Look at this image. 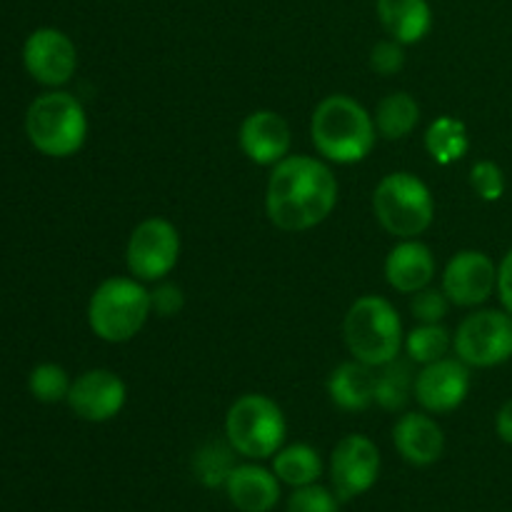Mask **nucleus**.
Returning <instances> with one entry per match:
<instances>
[{
    "mask_svg": "<svg viewBox=\"0 0 512 512\" xmlns=\"http://www.w3.org/2000/svg\"><path fill=\"white\" fill-rule=\"evenodd\" d=\"M240 148L255 165H278L290 153V128L275 110H255L240 125Z\"/></svg>",
    "mask_w": 512,
    "mask_h": 512,
    "instance_id": "nucleus-15",
    "label": "nucleus"
},
{
    "mask_svg": "<svg viewBox=\"0 0 512 512\" xmlns=\"http://www.w3.org/2000/svg\"><path fill=\"white\" fill-rule=\"evenodd\" d=\"M405 348H408V355L415 363L430 365L435 360L445 358V353L450 348V333L440 323H423L410 330L408 340H405Z\"/></svg>",
    "mask_w": 512,
    "mask_h": 512,
    "instance_id": "nucleus-25",
    "label": "nucleus"
},
{
    "mask_svg": "<svg viewBox=\"0 0 512 512\" xmlns=\"http://www.w3.org/2000/svg\"><path fill=\"white\" fill-rule=\"evenodd\" d=\"M273 473L278 475L280 483L293 485V488H303V485H313L323 473V460H320L318 450L310 448L305 443L288 445L275 453Z\"/></svg>",
    "mask_w": 512,
    "mask_h": 512,
    "instance_id": "nucleus-23",
    "label": "nucleus"
},
{
    "mask_svg": "<svg viewBox=\"0 0 512 512\" xmlns=\"http://www.w3.org/2000/svg\"><path fill=\"white\" fill-rule=\"evenodd\" d=\"M495 428H498V435L503 443L512 445V400H508V403L500 408L498 413V420H495Z\"/></svg>",
    "mask_w": 512,
    "mask_h": 512,
    "instance_id": "nucleus-34",
    "label": "nucleus"
},
{
    "mask_svg": "<svg viewBox=\"0 0 512 512\" xmlns=\"http://www.w3.org/2000/svg\"><path fill=\"white\" fill-rule=\"evenodd\" d=\"M150 310L153 298L138 278H108L90 298L88 323L105 343H128L143 330Z\"/></svg>",
    "mask_w": 512,
    "mask_h": 512,
    "instance_id": "nucleus-5",
    "label": "nucleus"
},
{
    "mask_svg": "<svg viewBox=\"0 0 512 512\" xmlns=\"http://www.w3.org/2000/svg\"><path fill=\"white\" fill-rule=\"evenodd\" d=\"M338 500V495L323 485H303L290 495L288 512H338Z\"/></svg>",
    "mask_w": 512,
    "mask_h": 512,
    "instance_id": "nucleus-28",
    "label": "nucleus"
},
{
    "mask_svg": "<svg viewBox=\"0 0 512 512\" xmlns=\"http://www.w3.org/2000/svg\"><path fill=\"white\" fill-rule=\"evenodd\" d=\"M343 333L350 355L370 368L398 360L403 348V323L393 305L378 295H363L350 305Z\"/></svg>",
    "mask_w": 512,
    "mask_h": 512,
    "instance_id": "nucleus-3",
    "label": "nucleus"
},
{
    "mask_svg": "<svg viewBox=\"0 0 512 512\" xmlns=\"http://www.w3.org/2000/svg\"><path fill=\"white\" fill-rule=\"evenodd\" d=\"M70 385L73 383H70L68 373L55 363L38 365V368H33V373H30L28 378V388L30 393H33V398L48 405L68 400Z\"/></svg>",
    "mask_w": 512,
    "mask_h": 512,
    "instance_id": "nucleus-27",
    "label": "nucleus"
},
{
    "mask_svg": "<svg viewBox=\"0 0 512 512\" xmlns=\"http://www.w3.org/2000/svg\"><path fill=\"white\" fill-rule=\"evenodd\" d=\"M288 423L275 400L268 395L250 393L235 400L225 418L228 445L250 460L273 458L285 443Z\"/></svg>",
    "mask_w": 512,
    "mask_h": 512,
    "instance_id": "nucleus-7",
    "label": "nucleus"
},
{
    "mask_svg": "<svg viewBox=\"0 0 512 512\" xmlns=\"http://www.w3.org/2000/svg\"><path fill=\"white\" fill-rule=\"evenodd\" d=\"M420 105L405 90L385 95L375 110V128L385 140H403L418 128Z\"/></svg>",
    "mask_w": 512,
    "mask_h": 512,
    "instance_id": "nucleus-21",
    "label": "nucleus"
},
{
    "mask_svg": "<svg viewBox=\"0 0 512 512\" xmlns=\"http://www.w3.org/2000/svg\"><path fill=\"white\" fill-rule=\"evenodd\" d=\"M425 148L438 165L458 163L470 150L468 128H465L463 120L443 115V118L430 123L428 133H425Z\"/></svg>",
    "mask_w": 512,
    "mask_h": 512,
    "instance_id": "nucleus-22",
    "label": "nucleus"
},
{
    "mask_svg": "<svg viewBox=\"0 0 512 512\" xmlns=\"http://www.w3.org/2000/svg\"><path fill=\"white\" fill-rule=\"evenodd\" d=\"M498 288V268L480 250H460L450 258L443 273V293L460 308L483 305Z\"/></svg>",
    "mask_w": 512,
    "mask_h": 512,
    "instance_id": "nucleus-12",
    "label": "nucleus"
},
{
    "mask_svg": "<svg viewBox=\"0 0 512 512\" xmlns=\"http://www.w3.org/2000/svg\"><path fill=\"white\" fill-rule=\"evenodd\" d=\"M328 393L338 408L350 410V413L368 410L375 403L373 368L363 365L360 360L338 365L328 380Z\"/></svg>",
    "mask_w": 512,
    "mask_h": 512,
    "instance_id": "nucleus-20",
    "label": "nucleus"
},
{
    "mask_svg": "<svg viewBox=\"0 0 512 512\" xmlns=\"http://www.w3.org/2000/svg\"><path fill=\"white\" fill-rule=\"evenodd\" d=\"M458 358L470 368H495L512 358V315L508 310H478L458 325L453 338Z\"/></svg>",
    "mask_w": 512,
    "mask_h": 512,
    "instance_id": "nucleus-8",
    "label": "nucleus"
},
{
    "mask_svg": "<svg viewBox=\"0 0 512 512\" xmlns=\"http://www.w3.org/2000/svg\"><path fill=\"white\" fill-rule=\"evenodd\" d=\"M25 133L33 148L48 158H70L88 138V115L75 95L53 90L30 103Z\"/></svg>",
    "mask_w": 512,
    "mask_h": 512,
    "instance_id": "nucleus-4",
    "label": "nucleus"
},
{
    "mask_svg": "<svg viewBox=\"0 0 512 512\" xmlns=\"http://www.w3.org/2000/svg\"><path fill=\"white\" fill-rule=\"evenodd\" d=\"M128 390L113 370H88L73 380L68 393V405L78 418L88 423H105L123 410Z\"/></svg>",
    "mask_w": 512,
    "mask_h": 512,
    "instance_id": "nucleus-14",
    "label": "nucleus"
},
{
    "mask_svg": "<svg viewBox=\"0 0 512 512\" xmlns=\"http://www.w3.org/2000/svg\"><path fill=\"white\" fill-rule=\"evenodd\" d=\"M470 185H473V190L480 198L488 200V203H495L505 193L503 168L498 163H493V160H480L470 170Z\"/></svg>",
    "mask_w": 512,
    "mask_h": 512,
    "instance_id": "nucleus-29",
    "label": "nucleus"
},
{
    "mask_svg": "<svg viewBox=\"0 0 512 512\" xmlns=\"http://www.w3.org/2000/svg\"><path fill=\"white\" fill-rule=\"evenodd\" d=\"M313 145L323 158L353 165L368 158L378 140L375 118L350 95H328L320 100L310 120Z\"/></svg>",
    "mask_w": 512,
    "mask_h": 512,
    "instance_id": "nucleus-2",
    "label": "nucleus"
},
{
    "mask_svg": "<svg viewBox=\"0 0 512 512\" xmlns=\"http://www.w3.org/2000/svg\"><path fill=\"white\" fill-rule=\"evenodd\" d=\"M380 475L378 445L365 435H345L330 455V480L340 500L368 493Z\"/></svg>",
    "mask_w": 512,
    "mask_h": 512,
    "instance_id": "nucleus-10",
    "label": "nucleus"
},
{
    "mask_svg": "<svg viewBox=\"0 0 512 512\" xmlns=\"http://www.w3.org/2000/svg\"><path fill=\"white\" fill-rule=\"evenodd\" d=\"M415 388L413 370L403 360L383 365V373L375 375V403L383 410H403Z\"/></svg>",
    "mask_w": 512,
    "mask_h": 512,
    "instance_id": "nucleus-24",
    "label": "nucleus"
},
{
    "mask_svg": "<svg viewBox=\"0 0 512 512\" xmlns=\"http://www.w3.org/2000/svg\"><path fill=\"white\" fill-rule=\"evenodd\" d=\"M405 65V50L398 40H380L370 53V68L378 75H395Z\"/></svg>",
    "mask_w": 512,
    "mask_h": 512,
    "instance_id": "nucleus-31",
    "label": "nucleus"
},
{
    "mask_svg": "<svg viewBox=\"0 0 512 512\" xmlns=\"http://www.w3.org/2000/svg\"><path fill=\"white\" fill-rule=\"evenodd\" d=\"M233 448H225L220 443H210L208 448H203L195 458V475L203 485L208 488H218V485L228 483L230 473H233Z\"/></svg>",
    "mask_w": 512,
    "mask_h": 512,
    "instance_id": "nucleus-26",
    "label": "nucleus"
},
{
    "mask_svg": "<svg viewBox=\"0 0 512 512\" xmlns=\"http://www.w3.org/2000/svg\"><path fill=\"white\" fill-rule=\"evenodd\" d=\"M373 213L385 233L400 240L418 238L435 218V200L428 185L413 173H390L373 193Z\"/></svg>",
    "mask_w": 512,
    "mask_h": 512,
    "instance_id": "nucleus-6",
    "label": "nucleus"
},
{
    "mask_svg": "<svg viewBox=\"0 0 512 512\" xmlns=\"http://www.w3.org/2000/svg\"><path fill=\"white\" fill-rule=\"evenodd\" d=\"M25 70L48 88L68 83L78 68V50L73 40L58 28H38L28 35L23 45Z\"/></svg>",
    "mask_w": 512,
    "mask_h": 512,
    "instance_id": "nucleus-11",
    "label": "nucleus"
},
{
    "mask_svg": "<svg viewBox=\"0 0 512 512\" xmlns=\"http://www.w3.org/2000/svg\"><path fill=\"white\" fill-rule=\"evenodd\" d=\"M448 308L450 300L443 290L423 288L413 293V300H410V310L420 323H440L448 315Z\"/></svg>",
    "mask_w": 512,
    "mask_h": 512,
    "instance_id": "nucleus-30",
    "label": "nucleus"
},
{
    "mask_svg": "<svg viewBox=\"0 0 512 512\" xmlns=\"http://www.w3.org/2000/svg\"><path fill=\"white\" fill-rule=\"evenodd\" d=\"M498 295L503 308L512 315V250L505 255L498 268Z\"/></svg>",
    "mask_w": 512,
    "mask_h": 512,
    "instance_id": "nucleus-33",
    "label": "nucleus"
},
{
    "mask_svg": "<svg viewBox=\"0 0 512 512\" xmlns=\"http://www.w3.org/2000/svg\"><path fill=\"white\" fill-rule=\"evenodd\" d=\"M180 258V235L170 220L148 218L130 233L125 263L133 278L143 283L163 280Z\"/></svg>",
    "mask_w": 512,
    "mask_h": 512,
    "instance_id": "nucleus-9",
    "label": "nucleus"
},
{
    "mask_svg": "<svg viewBox=\"0 0 512 512\" xmlns=\"http://www.w3.org/2000/svg\"><path fill=\"white\" fill-rule=\"evenodd\" d=\"M385 278L400 293H418L435 278V255L420 240L410 238L395 245L385 260Z\"/></svg>",
    "mask_w": 512,
    "mask_h": 512,
    "instance_id": "nucleus-17",
    "label": "nucleus"
},
{
    "mask_svg": "<svg viewBox=\"0 0 512 512\" xmlns=\"http://www.w3.org/2000/svg\"><path fill=\"white\" fill-rule=\"evenodd\" d=\"M393 443L410 465L428 468L445 450V435L430 415L405 413L393 428Z\"/></svg>",
    "mask_w": 512,
    "mask_h": 512,
    "instance_id": "nucleus-16",
    "label": "nucleus"
},
{
    "mask_svg": "<svg viewBox=\"0 0 512 512\" xmlns=\"http://www.w3.org/2000/svg\"><path fill=\"white\" fill-rule=\"evenodd\" d=\"M150 298H153V310H158L165 318H170V315L183 308V290L178 285H160L155 293H150Z\"/></svg>",
    "mask_w": 512,
    "mask_h": 512,
    "instance_id": "nucleus-32",
    "label": "nucleus"
},
{
    "mask_svg": "<svg viewBox=\"0 0 512 512\" xmlns=\"http://www.w3.org/2000/svg\"><path fill=\"white\" fill-rule=\"evenodd\" d=\"M378 20L400 45L420 43L433 28L428 0H378Z\"/></svg>",
    "mask_w": 512,
    "mask_h": 512,
    "instance_id": "nucleus-19",
    "label": "nucleus"
},
{
    "mask_svg": "<svg viewBox=\"0 0 512 512\" xmlns=\"http://www.w3.org/2000/svg\"><path fill=\"white\" fill-rule=\"evenodd\" d=\"M225 493L240 512H270L280 500L278 475L260 465H235Z\"/></svg>",
    "mask_w": 512,
    "mask_h": 512,
    "instance_id": "nucleus-18",
    "label": "nucleus"
},
{
    "mask_svg": "<svg viewBox=\"0 0 512 512\" xmlns=\"http://www.w3.org/2000/svg\"><path fill=\"white\" fill-rule=\"evenodd\" d=\"M415 398L423 410L435 415L453 413L470 393V370L463 360L440 358L425 365L415 378Z\"/></svg>",
    "mask_w": 512,
    "mask_h": 512,
    "instance_id": "nucleus-13",
    "label": "nucleus"
},
{
    "mask_svg": "<svg viewBox=\"0 0 512 512\" xmlns=\"http://www.w3.org/2000/svg\"><path fill=\"white\" fill-rule=\"evenodd\" d=\"M338 205L333 170L310 155H288L273 168L265 193V210L275 228L300 233L323 223Z\"/></svg>",
    "mask_w": 512,
    "mask_h": 512,
    "instance_id": "nucleus-1",
    "label": "nucleus"
}]
</instances>
